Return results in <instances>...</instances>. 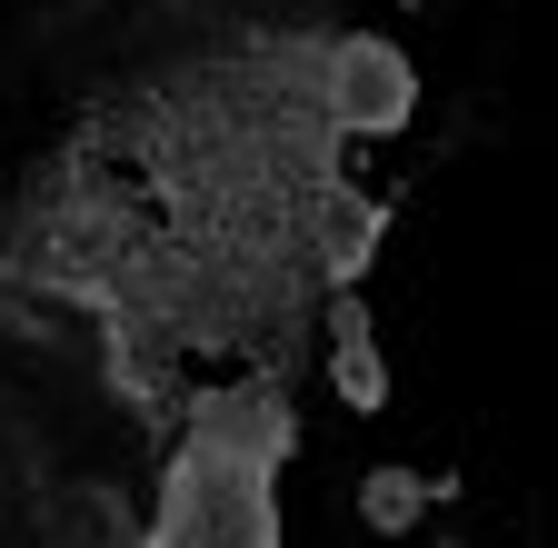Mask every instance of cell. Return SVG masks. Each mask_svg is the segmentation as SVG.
I'll list each match as a JSON object with an SVG mask.
<instances>
[{"instance_id": "1", "label": "cell", "mask_w": 558, "mask_h": 548, "mask_svg": "<svg viewBox=\"0 0 558 548\" xmlns=\"http://www.w3.org/2000/svg\"><path fill=\"white\" fill-rule=\"evenodd\" d=\"M290 399L279 379H240L220 399H199V419L160 478V519L140 548H279V509L269 478L290 459Z\"/></svg>"}, {"instance_id": "2", "label": "cell", "mask_w": 558, "mask_h": 548, "mask_svg": "<svg viewBox=\"0 0 558 548\" xmlns=\"http://www.w3.org/2000/svg\"><path fill=\"white\" fill-rule=\"evenodd\" d=\"M409 100H418V81L389 40H329L319 50V120L329 130H399Z\"/></svg>"}, {"instance_id": "3", "label": "cell", "mask_w": 558, "mask_h": 548, "mask_svg": "<svg viewBox=\"0 0 558 548\" xmlns=\"http://www.w3.org/2000/svg\"><path fill=\"white\" fill-rule=\"evenodd\" d=\"M339 399H349V409H379V399H389V369L369 360V329H360V300H339Z\"/></svg>"}]
</instances>
